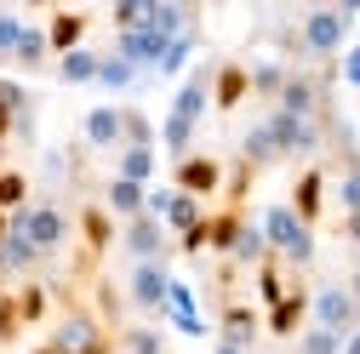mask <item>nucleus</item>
<instances>
[{
    "instance_id": "f257e3e1",
    "label": "nucleus",
    "mask_w": 360,
    "mask_h": 354,
    "mask_svg": "<svg viewBox=\"0 0 360 354\" xmlns=\"http://www.w3.org/2000/svg\"><path fill=\"white\" fill-rule=\"evenodd\" d=\"M360 23V0H343V6H309L297 18V29L281 34V63H332L349 52V34Z\"/></svg>"
},
{
    "instance_id": "f03ea898",
    "label": "nucleus",
    "mask_w": 360,
    "mask_h": 354,
    "mask_svg": "<svg viewBox=\"0 0 360 354\" xmlns=\"http://www.w3.org/2000/svg\"><path fill=\"white\" fill-rule=\"evenodd\" d=\"M257 223H263V240H269V257H281L292 275H303L309 263H314V229L303 223V217L286 206V200H275V206H263L257 211Z\"/></svg>"
},
{
    "instance_id": "7ed1b4c3",
    "label": "nucleus",
    "mask_w": 360,
    "mask_h": 354,
    "mask_svg": "<svg viewBox=\"0 0 360 354\" xmlns=\"http://www.w3.org/2000/svg\"><path fill=\"white\" fill-rule=\"evenodd\" d=\"M12 229H18V235H29V246L52 263V257L75 240V217H69L58 200H29V206L12 217Z\"/></svg>"
},
{
    "instance_id": "20e7f679",
    "label": "nucleus",
    "mask_w": 360,
    "mask_h": 354,
    "mask_svg": "<svg viewBox=\"0 0 360 354\" xmlns=\"http://www.w3.org/2000/svg\"><path fill=\"white\" fill-rule=\"evenodd\" d=\"M263 126H269V138H275L281 160H309V166H314V155L326 149V120H297V114L269 109Z\"/></svg>"
},
{
    "instance_id": "39448f33",
    "label": "nucleus",
    "mask_w": 360,
    "mask_h": 354,
    "mask_svg": "<svg viewBox=\"0 0 360 354\" xmlns=\"http://www.w3.org/2000/svg\"><path fill=\"white\" fill-rule=\"evenodd\" d=\"M309 326L349 337V332L360 326V303H354V291H349L343 280H321V286L309 291Z\"/></svg>"
},
{
    "instance_id": "423d86ee",
    "label": "nucleus",
    "mask_w": 360,
    "mask_h": 354,
    "mask_svg": "<svg viewBox=\"0 0 360 354\" xmlns=\"http://www.w3.org/2000/svg\"><path fill=\"white\" fill-rule=\"evenodd\" d=\"M172 269L166 263H131V275H126V303L138 308V315L149 320H166V297H172Z\"/></svg>"
},
{
    "instance_id": "0eeeda50",
    "label": "nucleus",
    "mask_w": 360,
    "mask_h": 354,
    "mask_svg": "<svg viewBox=\"0 0 360 354\" xmlns=\"http://www.w3.org/2000/svg\"><path fill=\"white\" fill-rule=\"evenodd\" d=\"M172 246H177L172 229L160 223V217H149V211H143V217H131V223H120V251H126L131 263H166Z\"/></svg>"
},
{
    "instance_id": "6e6552de",
    "label": "nucleus",
    "mask_w": 360,
    "mask_h": 354,
    "mask_svg": "<svg viewBox=\"0 0 360 354\" xmlns=\"http://www.w3.org/2000/svg\"><path fill=\"white\" fill-rule=\"evenodd\" d=\"M223 160L217 155H189V160H177L172 166V189L177 195H195V200H212V195H223Z\"/></svg>"
},
{
    "instance_id": "1a4fd4ad",
    "label": "nucleus",
    "mask_w": 360,
    "mask_h": 354,
    "mask_svg": "<svg viewBox=\"0 0 360 354\" xmlns=\"http://www.w3.org/2000/svg\"><path fill=\"white\" fill-rule=\"evenodd\" d=\"M80 138H86V149L120 155V149H126V103H98V109H86Z\"/></svg>"
},
{
    "instance_id": "9d476101",
    "label": "nucleus",
    "mask_w": 360,
    "mask_h": 354,
    "mask_svg": "<svg viewBox=\"0 0 360 354\" xmlns=\"http://www.w3.org/2000/svg\"><path fill=\"white\" fill-rule=\"evenodd\" d=\"M46 343H52L58 354H86V348L103 343V326H98V315H86V308H63Z\"/></svg>"
},
{
    "instance_id": "9b49d317",
    "label": "nucleus",
    "mask_w": 360,
    "mask_h": 354,
    "mask_svg": "<svg viewBox=\"0 0 360 354\" xmlns=\"http://www.w3.org/2000/svg\"><path fill=\"white\" fill-rule=\"evenodd\" d=\"M246 98H252V63H240V58H217V69H212V109L235 114Z\"/></svg>"
},
{
    "instance_id": "f8f14e48",
    "label": "nucleus",
    "mask_w": 360,
    "mask_h": 354,
    "mask_svg": "<svg viewBox=\"0 0 360 354\" xmlns=\"http://www.w3.org/2000/svg\"><path fill=\"white\" fill-rule=\"evenodd\" d=\"M212 69H217V63H195V69L184 74V86L172 92V109H166V114H177V120L200 126V114L212 109Z\"/></svg>"
},
{
    "instance_id": "ddd939ff",
    "label": "nucleus",
    "mask_w": 360,
    "mask_h": 354,
    "mask_svg": "<svg viewBox=\"0 0 360 354\" xmlns=\"http://www.w3.org/2000/svg\"><path fill=\"white\" fill-rule=\"evenodd\" d=\"M309 291H314V286L297 280V286H292V291L263 315V332H269V337H281V343H297V332L309 326Z\"/></svg>"
},
{
    "instance_id": "4468645a",
    "label": "nucleus",
    "mask_w": 360,
    "mask_h": 354,
    "mask_svg": "<svg viewBox=\"0 0 360 354\" xmlns=\"http://www.w3.org/2000/svg\"><path fill=\"white\" fill-rule=\"evenodd\" d=\"M326 189H332V177H326V166H303L297 171V183H292V195H286V206L303 217V223L314 229L326 217Z\"/></svg>"
},
{
    "instance_id": "2eb2a0df",
    "label": "nucleus",
    "mask_w": 360,
    "mask_h": 354,
    "mask_svg": "<svg viewBox=\"0 0 360 354\" xmlns=\"http://www.w3.org/2000/svg\"><path fill=\"white\" fill-rule=\"evenodd\" d=\"M166 46H172V40H160V34L143 23V29L115 34V46H109V52H115V58H126L138 74H155V69H160V58H166Z\"/></svg>"
},
{
    "instance_id": "dca6fc26",
    "label": "nucleus",
    "mask_w": 360,
    "mask_h": 354,
    "mask_svg": "<svg viewBox=\"0 0 360 354\" xmlns=\"http://www.w3.org/2000/svg\"><path fill=\"white\" fill-rule=\"evenodd\" d=\"M75 235L86 240V257H92V263H98L109 246H120V223L103 211V200H86V206L75 211Z\"/></svg>"
},
{
    "instance_id": "f3484780",
    "label": "nucleus",
    "mask_w": 360,
    "mask_h": 354,
    "mask_svg": "<svg viewBox=\"0 0 360 354\" xmlns=\"http://www.w3.org/2000/svg\"><path fill=\"white\" fill-rule=\"evenodd\" d=\"M212 332H217V343L252 348V343L263 337V315H257L252 303H235V297H229V303H223V315H217V326H212Z\"/></svg>"
},
{
    "instance_id": "a211bd4d",
    "label": "nucleus",
    "mask_w": 360,
    "mask_h": 354,
    "mask_svg": "<svg viewBox=\"0 0 360 354\" xmlns=\"http://www.w3.org/2000/svg\"><path fill=\"white\" fill-rule=\"evenodd\" d=\"M86 29H92V12H46V40L52 58H69L86 46Z\"/></svg>"
},
{
    "instance_id": "6ab92c4d",
    "label": "nucleus",
    "mask_w": 360,
    "mask_h": 354,
    "mask_svg": "<svg viewBox=\"0 0 360 354\" xmlns=\"http://www.w3.org/2000/svg\"><path fill=\"white\" fill-rule=\"evenodd\" d=\"M166 320L184 332V337H212V320H200V303H195V286L172 280V297H166Z\"/></svg>"
},
{
    "instance_id": "aec40b11",
    "label": "nucleus",
    "mask_w": 360,
    "mask_h": 354,
    "mask_svg": "<svg viewBox=\"0 0 360 354\" xmlns=\"http://www.w3.org/2000/svg\"><path fill=\"white\" fill-rule=\"evenodd\" d=\"M103 211L115 217V223H131V217L149 211V189L143 183H126V177H109V183H103Z\"/></svg>"
},
{
    "instance_id": "412c9836",
    "label": "nucleus",
    "mask_w": 360,
    "mask_h": 354,
    "mask_svg": "<svg viewBox=\"0 0 360 354\" xmlns=\"http://www.w3.org/2000/svg\"><path fill=\"white\" fill-rule=\"evenodd\" d=\"M149 29L160 40H177V34H195L200 18H195V6H184V0H149Z\"/></svg>"
},
{
    "instance_id": "4be33fe9",
    "label": "nucleus",
    "mask_w": 360,
    "mask_h": 354,
    "mask_svg": "<svg viewBox=\"0 0 360 354\" xmlns=\"http://www.w3.org/2000/svg\"><path fill=\"white\" fill-rule=\"evenodd\" d=\"M240 229H246V211H240V206H223V211H212V217H206V251H217L223 263H229V257H235Z\"/></svg>"
},
{
    "instance_id": "5701e85b",
    "label": "nucleus",
    "mask_w": 360,
    "mask_h": 354,
    "mask_svg": "<svg viewBox=\"0 0 360 354\" xmlns=\"http://www.w3.org/2000/svg\"><path fill=\"white\" fill-rule=\"evenodd\" d=\"M18 131H29V92L18 80H0V143H12Z\"/></svg>"
},
{
    "instance_id": "b1692460",
    "label": "nucleus",
    "mask_w": 360,
    "mask_h": 354,
    "mask_svg": "<svg viewBox=\"0 0 360 354\" xmlns=\"http://www.w3.org/2000/svg\"><path fill=\"white\" fill-rule=\"evenodd\" d=\"M58 58H52V40H46V23H29L23 29V40H18V58H12V69H23V74H40V69H52Z\"/></svg>"
},
{
    "instance_id": "393cba45",
    "label": "nucleus",
    "mask_w": 360,
    "mask_h": 354,
    "mask_svg": "<svg viewBox=\"0 0 360 354\" xmlns=\"http://www.w3.org/2000/svg\"><path fill=\"white\" fill-rule=\"evenodd\" d=\"M40 263H46V257L29 246V235H18V229H12V240L0 246V275H6V280H29Z\"/></svg>"
},
{
    "instance_id": "a878e982",
    "label": "nucleus",
    "mask_w": 360,
    "mask_h": 354,
    "mask_svg": "<svg viewBox=\"0 0 360 354\" xmlns=\"http://www.w3.org/2000/svg\"><path fill=\"white\" fill-rule=\"evenodd\" d=\"M240 166H252V171L281 166V149H275V138H269V126H263V120L240 131Z\"/></svg>"
},
{
    "instance_id": "bb28decb",
    "label": "nucleus",
    "mask_w": 360,
    "mask_h": 354,
    "mask_svg": "<svg viewBox=\"0 0 360 354\" xmlns=\"http://www.w3.org/2000/svg\"><path fill=\"white\" fill-rule=\"evenodd\" d=\"M52 69H58V80H63V86H98V69H103V52H98V46H80V52H69V58H58Z\"/></svg>"
},
{
    "instance_id": "cd10ccee",
    "label": "nucleus",
    "mask_w": 360,
    "mask_h": 354,
    "mask_svg": "<svg viewBox=\"0 0 360 354\" xmlns=\"http://www.w3.org/2000/svg\"><path fill=\"white\" fill-rule=\"evenodd\" d=\"M115 348H120V354H172V348H166V332L149 326V320L120 326V332H115Z\"/></svg>"
},
{
    "instance_id": "c85d7f7f",
    "label": "nucleus",
    "mask_w": 360,
    "mask_h": 354,
    "mask_svg": "<svg viewBox=\"0 0 360 354\" xmlns=\"http://www.w3.org/2000/svg\"><path fill=\"white\" fill-rule=\"evenodd\" d=\"M160 223L172 229V240H184L189 229H200V223H206V200L177 195V189H172V206H166V217H160Z\"/></svg>"
},
{
    "instance_id": "c756f323",
    "label": "nucleus",
    "mask_w": 360,
    "mask_h": 354,
    "mask_svg": "<svg viewBox=\"0 0 360 354\" xmlns=\"http://www.w3.org/2000/svg\"><path fill=\"white\" fill-rule=\"evenodd\" d=\"M252 275H257V297H263V315H269V308H275V303H281V297H286V291L297 286V275L286 269L281 257H269L263 269H252Z\"/></svg>"
},
{
    "instance_id": "7c9ffc66",
    "label": "nucleus",
    "mask_w": 360,
    "mask_h": 354,
    "mask_svg": "<svg viewBox=\"0 0 360 354\" xmlns=\"http://www.w3.org/2000/svg\"><path fill=\"white\" fill-rule=\"evenodd\" d=\"M155 171H160V149H120L115 155V177H126V183H155Z\"/></svg>"
},
{
    "instance_id": "2f4dec72",
    "label": "nucleus",
    "mask_w": 360,
    "mask_h": 354,
    "mask_svg": "<svg viewBox=\"0 0 360 354\" xmlns=\"http://www.w3.org/2000/svg\"><path fill=\"white\" fill-rule=\"evenodd\" d=\"M286 74H292V63H281V58H263V63H252V98H263L269 109H275V98L286 92Z\"/></svg>"
},
{
    "instance_id": "473e14b6",
    "label": "nucleus",
    "mask_w": 360,
    "mask_h": 354,
    "mask_svg": "<svg viewBox=\"0 0 360 354\" xmlns=\"http://www.w3.org/2000/svg\"><path fill=\"white\" fill-rule=\"evenodd\" d=\"M229 263H235V269H263V263H269V240H263V223H257V217H246V229H240Z\"/></svg>"
},
{
    "instance_id": "72a5a7b5",
    "label": "nucleus",
    "mask_w": 360,
    "mask_h": 354,
    "mask_svg": "<svg viewBox=\"0 0 360 354\" xmlns=\"http://www.w3.org/2000/svg\"><path fill=\"white\" fill-rule=\"evenodd\" d=\"M23 206H29V171L6 166V171H0V211H6V217H18Z\"/></svg>"
},
{
    "instance_id": "f704fd0d",
    "label": "nucleus",
    "mask_w": 360,
    "mask_h": 354,
    "mask_svg": "<svg viewBox=\"0 0 360 354\" xmlns=\"http://www.w3.org/2000/svg\"><path fill=\"white\" fill-rule=\"evenodd\" d=\"M195 46H200V29H195V34H177L172 46H166V58H160V69H155V74H160V80L184 74V69H189V58H195Z\"/></svg>"
},
{
    "instance_id": "c9c22d12",
    "label": "nucleus",
    "mask_w": 360,
    "mask_h": 354,
    "mask_svg": "<svg viewBox=\"0 0 360 354\" xmlns=\"http://www.w3.org/2000/svg\"><path fill=\"white\" fill-rule=\"evenodd\" d=\"M98 86H103V92H131V86H138V69H131L126 58H115V52H103V69H98Z\"/></svg>"
},
{
    "instance_id": "e433bc0d",
    "label": "nucleus",
    "mask_w": 360,
    "mask_h": 354,
    "mask_svg": "<svg viewBox=\"0 0 360 354\" xmlns=\"http://www.w3.org/2000/svg\"><path fill=\"white\" fill-rule=\"evenodd\" d=\"M292 354H343V337L338 332H321V326H303L297 343H292Z\"/></svg>"
},
{
    "instance_id": "4c0bfd02",
    "label": "nucleus",
    "mask_w": 360,
    "mask_h": 354,
    "mask_svg": "<svg viewBox=\"0 0 360 354\" xmlns=\"http://www.w3.org/2000/svg\"><path fill=\"white\" fill-rule=\"evenodd\" d=\"M23 29H29V18H23V12H0V63H12V58H18Z\"/></svg>"
},
{
    "instance_id": "58836bf2",
    "label": "nucleus",
    "mask_w": 360,
    "mask_h": 354,
    "mask_svg": "<svg viewBox=\"0 0 360 354\" xmlns=\"http://www.w3.org/2000/svg\"><path fill=\"white\" fill-rule=\"evenodd\" d=\"M109 23H115V34L143 29L149 23V0H120V6H109Z\"/></svg>"
},
{
    "instance_id": "ea45409f",
    "label": "nucleus",
    "mask_w": 360,
    "mask_h": 354,
    "mask_svg": "<svg viewBox=\"0 0 360 354\" xmlns=\"http://www.w3.org/2000/svg\"><path fill=\"white\" fill-rule=\"evenodd\" d=\"M18 308H23V326H40V320H46V286L23 280L18 286Z\"/></svg>"
},
{
    "instance_id": "a19ab883",
    "label": "nucleus",
    "mask_w": 360,
    "mask_h": 354,
    "mask_svg": "<svg viewBox=\"0 0 360 354\" xmlns=\"http://www.w3.org/2000/svg\"><path fill=\"white\" fill-rule=\"evenodd\" d=\"M23 337V308H18V291H0V343H18Z\"/></svg>"
},
{
    "instance_id": "79ce46f5",
    "label": "nucleus",
    "mask_w": 360,
    "mask_h": 354,
    "mask_svg": "<svg viewBox=\"0 0 360 354\" xmlns=\"http://www.w3.org/2000/svg\"><path fill=\"white\" fill-rule=\"evenodd\" d=\"M338 74H343V80L354 86V92H360V46H349V52L338 58Z\"/></svg>"
},
{
    "instance_id": "37998d69",
    "label": "nucleus",
    "mask_w": 360,
    "mask_h": 354,
    "mask_svg": "<svg viewBox=\"0 0 360 354\" xmlns=\"http://www.w3.org/2000/svg\"><path fill=\"white\" fill-rule=\"evenodd\" d=\"M338 235H343L349 246H360V211H349V217H343V223H338Z\"/></svg>"
},
{
    "instance_id": "c03bdc74",
    "label": "nucleus",
    "mask_w": 360,
    "mask_h": 354,
    "mask_svg": "<svg viewBox=\"0 0 360 354\" xmlns=\"http://www.w3.org/2000/svg\"><path fill=\"white\" fill-rule=\"evenodd\" d=\"M166 206H172V189H149V217H166Z\"/></svg>"
},
{
    "instance_id": "a18cd8bd",
    "label": "nucleus",
    "mask_w": 360,
    "mask_h": 354,
    "mask_svg": "<svg viewBox=\"0 0 360 354\" xmlns=\"http://www.w3.org/2000/svg\"><path fill=\"white\" fill-rule=\"evenodd\" d=\"M349 291H354V303H360V263H354V269H349V280H343Z\"/></svg>"
},
{
    "instance_id": "49530a36",
    "label": "nucleus",
    "mask_w": 360,
    "mask_h": 354,
    "mask_svg": "<svg viewBox=\"0 0 360 354\" xmlns=\"http://www.w3.org/2000/svg\"><path fill=\"white\" fill-rule=\"evenodd\" d=\"M343 354H360V326H354V332L343 337Z\"/></svg>"
},
{
    "instance_id": "de8ad7c7",
    "label": "nucleus",
    "mask_w": 360,
    "mask_h": 354,
    "mask_svg": "<svg viewBox=\"0 0 360 354\" xmlns=\"http://www.w3.org/2000/svg\"><path fill=\"white\" fill-rule=\"evenodd\" d=\"M212 354H252V348H235V343H212Z\"/></svg>"
},
{
    "instance_id": "09e8293b",
    "label": "nucleus",
    "mask_w": 360,
    "mask_h": 354,
    "mask_svg": "<svg viewBox=\"0 0 360 354\" xmlns=\"http://www.w3.org/2000/svg\"><path fill=\"white\" fill-rule=\"evenodd\" d=\"M6 240H12V217L0 211V246H6Z\"/></svg>"
},
{
    "instance_id": "8fccbe9b",
    "label": "nucleus",
    "mask_w": 360,
    "mask_h": 354,
    "mask_svg": "<svg viewBox=\"0 0 360 354\" xmlns=\"http://www.w3.org/2000/svg\"><path fill=\"white\" fill-rule=\"evenodd\" d=\"M34 354H58V348H52V343H40V348H34Z\"/></svg>"
},
{
    "instance_id": "3c124183",
    "label": "nucleus",
    "mask_w": 360,
    "mask_h": 354,
    "mask_svg": "<svg viewBox=\"0 0 360 354\" xmlns=\"http://www.w3.org/2000/svg\"><path fill=\"white\" fill-rule=\"evenodd\" d=\"M354 29H360V23H354Z\"/></svg>"
}]
</instances>
